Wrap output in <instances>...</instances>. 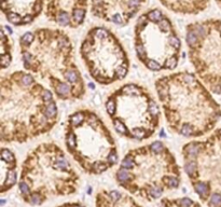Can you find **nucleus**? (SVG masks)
Here are the masks:
<instances>
[{"mask_svg": "<svg viewBox=\"0 0 221 207\" xmlns=\"http://www.w3.org/2000/svg\"><path fill=\"white\" fill-rule=\"evenodd\" d=\"M56 97L26 70L2 76L0 81V140L24 144L51 132L58 122Z\"/></svg>", "mask_w": 221, "mask_h": 207, "instance_id": "f257e3e1", "label": "nucleus"}, {"mask_svg": "<svg viewBox=\"0 0 221 207\" xmlns=\"http://www.w3.org/2000/svg\"><path fill=\"white\" fill-rule=\"evenodd\" d=\"M20 53L24 69L47 82L57 99L77 102L85 97V81L65 31L54 28L27 31L20 38Z\"/></svg>", "mask_w": 221, "mask_h": 207, "instance_id": "f03ea898", "label": "nucleus"}, {"mask_svg": "<svg viewBox=\"0 0 221 207\" xmlns=\"http://www.w3.org/2000/svg\"><path fill=\"white\" fill-rule=\"evenodd\" d=\"M154 87L170 132L184 138H200L216 130L221 106L194 72L162 76Z\"/></svg>", "mask_w": 221, "mask_h": 207, "instance_id": "7ed1b4c3", "label": "nucleus"}, {"mask_svg": "<svg viewBox=\"0 0 221 207\" xmlns=\"http://www.w3.org/2000/svg\"><path fill=\"white\" fill-rule=\"evenodd\" d=\"M114 180L130 195L151 203L177 190L182 176L175 154L164 142L155 140L126 152Z\"/></svg>", "mask_w": 221, "mask_h": 207, "instance_id": "20e7f679", "label": "nucleus"}, {"mask_svg": "<svg viewBox=\"0 0 221 207\" xmlns=\"http://www.w3.org/2000/svg\"><path fill=\"white\" fill-rule=\"evenodd\" d=\"M81 177L68 153L55 142H41L28 152L21 165L17 189L21 200L41 206L56 198L76 194Z\"/></svg>", "mask_w": 221, "mask_h": 207, "instance_id": "39448f33", "label": "nucleus"}, {"mask_svg": "<svg viewBox=\"0 0 221 207\" xmlns=\"http://www.w3.org/2000/svg\"><path fill=\"white\" fill-rule=\"evenodd\" d=\"M66 152L85 174L98 176L118 164L116 139L104 120L91 109L67 116L64 126Z\"/></svg>", "mask_w": 221, "mask_h": 207, "instance_id": "423d86ee", "label": "nucleus"}, {"mask_svg": "<svg viewBox=\"0 0 221 207\" xmlns=\"http://www.w3.org/2000/svg\"><path fill=\"white\" fill-rule=\"evenodd\" d=\"M105 110L114 132L122 138L141 142L155 134L161 123V106L141 84L125 83L105 100Z\"/></svg>", "mask_w": 221, "mask_h": 207, "instance_id": "0eeeda50", "label": "nucleus"}, {"mask_svg": "<svg viewBox=\"0 0 221 207\" xmlns=\"http://www.w3.org/2000/svg\"><path fill=\"white\" fill-rule=\"evenodd\" d=\"M134 47L138 61L150 71H169L178 67L182 43L170 20L159 9L138 17L134 28Z\"/></svg>", "mask_w": 221, "mask_h": 207, "instance_id": "6e6552de", "label": "nucleus"}, {"mask_svg": "<svg viewBox=\"0 0 221 207\" xmlns=\"http://www.w3.org/2000/svg\"><path fill=\"white\" fill-rule=\"evenodd\" d=\"M184 170L201 203L221 207V127L181 149Z\"/></svg>", "mask_w": 221, "mask_h": 207, "instance_id": "1a4fd4ad", "label": "nucleus"}, {"mask_svg": "<svg viewBox=\"0 0 221 207\" xmlns=\"http://www.w3.org/2000/svg\"><path fill=\"white\" fill-rule=\"evenodd\" d=\"M80 56L91 78L100 85L125 79L130 68L128 55L118 37L106 27H93L80 45Z\"/></svg>", "mask_w": 221, "mask_h": 207, "instance_id": "9d476101", "label": "nucleus"}, {"mask_svg": "<svg viewBox=\"0 0 221 207\" xmlns=\"http://www.w3.org/2000/svg\"><path fill=\"white\" fill-rule=\"evenodd\" d=\"M186 43L196 77L212 94L221 96V20L189 24Z\"/></svg>", "mask_w": 221, "mask_h": 207, "instance_id": "9b49d317", "label": "nucleus"}, {"mask_svg": "<svg viewBox=\"0 0 221 207\" xmlns=\"http://www.w3.org/2000/svg\"><path fill=\"white\" fill-rule=\"evenodd\" d=\"M144 2L146 0H92L91 11L97 19L124 27Z\"/></svg>", "mask_w": 221, "mask_h": 207, "instance_id": "f8f14e48", "label": "nucleus"}, {"mask_svg": "<svg viewBox=\"0 0 221 207\" xmlns=\"http://www.w3.org/2000/svg\"><path fill=\"white\" fill-rule=\"evenodd\" d=\"M43 0H2L1 9L7 21L15 26L31 24L43 10Z\"/></svg>", "mask_w": 221, "mask_h": 207, "instance_id": "ddd939ff", "label": "nucleus"}, {"mask_svg": "<svg viewBox=\"0 0 221 207\" xmlns=\"http://www.w3.org/2000/svg\"><path fill=\"white\" fill-rule=\"evenodd\" d=\"M19 165L16 155L10 148L2 147L0 151V193L5 194L19 182Z\"/></svg>", "mask_w": 221, "mask_h": 207, "instance_id": "4468645a", "label": "nucleus"}, {"mask_svg": "<svg viewBox=\"0 0 221 207\" xmlns=\"http://www.w3.org/2000/svg\"><path fill=\"white\" fill-rule=\"evenodd\" d=\"M95 207H142L127 192L100 189L95 195Z\"/></svg>", "mask_w": 221, "mask_h": 207, "instance_id": "2eb2a0df", "label": "nucleus"}, {"mask_svg": "<svg viewBox=\"0 0 221 207\" xmlns=\"http://www.w3.org/2000/svg\"><path fill=\"white\" fill-rule=\"evenodd\" d=\"M12 29L9 26L1 27V41H0V63L1 69H7L13 59V40L11 38Z\"/></svg>", "mask_w": 221, "mask_h": 207, "instance_id": "dca6fc26", "label": "nucleus"}, {"mask_svg": "<svg viewBox=\"0 0 221 207\" xmlns=\"http://www.w3.org/2000/svg\"><path fill=\"white\" fill-rule=\"evenodd\" d=\"M158 207H202L193 198L188 196L181 198H161Z\"/></svg>", "mask_w": 221, "mask_h": 207, "instance_id": "f3484780", "label": "nucleus"}, {"mask_svg": "<svg viewBox=\"0 0 221 207\" xmlns=\"http://www.w3.org/2000/svg\"><path fill=\"white\" fill-rule=\"evenodd\" d=\"M55 207H86V206L79 202H66V203H63V204L57 205Z\"/></svg>", "mask_w": 221, "mask_h": 207, "instance_id": "a211bd4d", "label": "nucleus"}, {"mask_svg": "<svg viewBox=\"0 0 221 207\" xmlns=\"http://www.w3.org/2000/svg\"><path fill=\"white\" fill-rule=\"evenodd\" d=\"M215 1H216L217 5H218L219 7H220V9H221V0H215Z\"/></svg>", "mask_w": 221, "mask_h": 207, "instance_id": "6ab92c4d", "label": "nucleus"}]
</instances>
